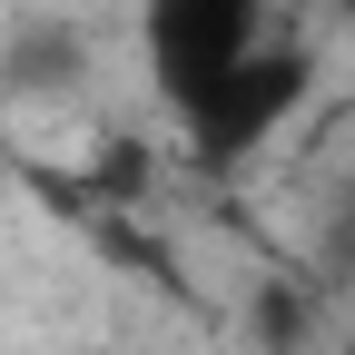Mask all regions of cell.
<instances>
[{"mask_svg": "<svg viewBox=\"0 0 355 355\" xmlns=\"http://www.w3.org/2000/svg\"><path fill=\"white\" fill-rule=\"evenodd\" d=\"M306 89H316V60L296 50V40H266L257 60H237L227 79L207 89V99L178 119L188 128V158L207 168V178H227V168H247L266 139H277V128L306 109Z\"/></svg>", "mask_w": 355, "mask_h": 355, "instance_id": "obj_1", "label": "cell"}, {"mask_svg": "<svg viewBox=\"0 0 355 355\" xmlns=\"http://www.w3.org/2000/svg\"><path fill=\"white\" fill-rule=\"evenodd\" d=\"M139 50H148L158 99L188 119L237 60L266 50V0H148L139 10Z\"/></svg>", "mask_w": 355, "mask_h": 355, "instance_id": "obj_2", "label": "cell"}, {"mask_svg": "<svg viewBox=\"0 0 355 355\" xmlns=\"http://www.w3.org/2000/svg\"><path fill=\"white\" fill-rule=\"evenodd\" d=\"M69 69H79V50H69L60 30H20L0 79H10V89H69Z\"/></svg>", "mask_w": 355, "mask_h": 355, "instance_id": "obj_3", "label": "cell"}, {"mask_svg": "<svg viewBox=\"0 0 355 355\" xmlns=\"http://www.w3.org/2000/svg\"><path fill=\"white\" fill-rule=\"evenodd\" d=\"M139 188H148V148L139 139H109L99 158H89V198H99V207H128Z\"/></svg>", "mask_w": 355, "mask_h": 355, "instance_id": "obj_4", "label": "cell"}, {"mask_svg": "<svg viewBox=\"0 0 355 355\" xmlns=\"http://www.w3.org/2000/svg\"><path fill=\"white\" fill-rule=\"evenodd\" d=\"M257 345L266 355H306V296L296 286H257Z\"/></svg>", "mask_w": 355, "mask_h": 355, "instance_id": "obj_5", "label": "cell"}, {"mask_svg": "<svg viewBox=\"0 0 355 355\" xmlns=\"http://www.w3.org/2000/svg\"><path fill=\"white\" fill-rule=\"evenodd\" d=\"M326 10H345V20H355V0H326Z\"/></svg>", "mask_w": 355, "mask_h": 355, "instance_id": "obj_6", "label": "cell"}]
</instances>
